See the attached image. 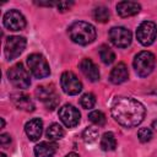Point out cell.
Instances as JSON below:
<instances>
[{
  "mask_svg": "<svg viewBox=\"0 0 157 157\" xmlns=\"http://www.w3.org/2000/svg\"><path fill=\"white\" fill-rule=\"evenodd\" d=\"M112 117L124 128H134L142 123L146 109L142 103L130 97H117L110 107Z\"/></svg>",
  "mask_w": 157,
  "mask_h": 157,
  "instance_id": "6da1fadb",
  "label": "cell"
},
{
  "mask_svg": "<svg viewBox=\"0 0 157 157\" xmlns=\"http://www.w3.org/2000/svg\"><path fill=\"white\" fill-rule=\"evenodd\" d=\"M67 32L71 40L80 45H87L96 39V28L85 21L74 22L69 27Z\"/></svg>",
  "mask_w": 157,
  "mask_h": 157,
  "instance_id": "7a4b0ae2",
  "label": "cell"
},
{
  "mask_svg": "<svg viewBox=\"0 0 157 157\" xmlns=\"http://www.w3.org/2000/svg\"><path fill=\"white\" fill-rule=\"evenodd\" d=\"M155 64H156V58L151 52L144 50L140 52L135 58H134V69L136 71V74L140 77H146L148 76L153 69H155Z\"/></svg>",
  "mask_w": 157,
  "mask_h": 157,
  "instance_id": "3957f363",
  "label": "cell"
},
{
  "mask_svg": "<svg viewBox=\"0 0 157 157\" xmlns=\"http://www.w3.org/2000/svg\"><path fill=\"white\" fill-rule=\"evenodd\" d=\"M27 65H28V69L32 72V75L34 77H37V78L47 77L50 74L49 65H48L45 58L42 54L34 53V54L28 55V58H27Z\"/></svg>",
  "mask_w": 157,
  "mask_h": 157,
  "instance_id": "277c9868",
  "label": "cell"
},
{
  "mask_svg": "<svg viewBox=\"0 0 157 157\" xmlns=\"http://www.w3.org/2000/svg\"><path fill=\"white\" fill-rule=\"evenodd\" d=\"M7 77L10 80V82L16 88H20V90L27 88L31 85L29 74L23 67V65L21 63H17L16 65H13V66L10 67V70L7 71Z\"/></svg>",
  "mask_w": 157,
  "mask_h": 157,
  "instance_id": "5b68a950",
  "label": "cell"
},
{
  "mask_svg": "<svg viewBox=\"0 0 157 157\" xmlns=\"http://www.w3.org/2000/svg\"><path fill=\"white\" fill-rule=\"evenodd\" d=\"M136 37L142 45H151L157 37L156 23H153L152 21H144L136 29Z\"/></svg>",
  "mask_w": 157,
  "mask_h": 157,
  "instance_id": "8992f818",
  "label": "cell"
},
{
  "mask_svg": "<svg viewBox=\"0 0 157 157\" xmlns=\"http://www.w3.org/2000/svg\"><path fill=\"white\" fill-rule=\"evenodd\" d=\"M26 39L20 36H11L5 42V56L7 60H13L25 50Z\"/></svg>",
  "mask_w": 157,
  "mask_h": 157,
  "instance_id": "52a82bcc",
  "label": "cell"
},
{
  "mask_svg": "<svg viewBox=\"0 0 157 157\" xmlns=\"http://www.w3.org/2000/svg\"><path fill=\"white\" fill-rule=\"evenodd\" d=\"M60 85H61L63 91L66 94H70V96L78 94L82 91V83H81V81L71 71L63 72L61 78H60Z\"/></svg>",
  "mask_w": 157,
  "mask_h": 157,
  "instance_id": "ba28073f",
  "label": "cell"
},
{
  "mask_svg": "<svg viewBox=\"0 0 157 157\" xmlns=\"http://www.w3.org/2000/svg\"><path fill=\"white\" fill-rule=\"evenodd\" d=\"M110 42L118 48H126L130 45L132 36L131 32L125 27H113L109 31Z\"/></svg>",
  "mask_w": 157,
  "mask_h": 157,
  "instance_id": "9c48e42d",
  "label": "cell"
},
{
  "mask_svg": "<svg viewBox=\"0 0 157 157\" xmlns=\"http://www.w3.org/2000/svg\"><path fill=\"white\" fill-rule=\"evenodd\" d=\"M80 112L71 104H65L59 109V118L66 128H74L80 123Z\"/></svg>",
  "mask_w": 157,
  "mask_h": 157,
  "instance_id": "30bf717a",
  "label": "cell"
},
{
  "mask_svg": "<svg viewBox=\"0 0 157 157\" xmlns=\"http://www.w3.org/2000/svg\"><path fill=\"white\" fill-rule=\"evenodd\" d=\"M4 26L10 31H21L26 27V18L20 11L10 10L4 15Z\"/></svg>",
  "mask_w": 157,
  "mask_h": 157,
  "instance_id": "8fae6325",
  "label": "cell"
},
{
  "mask_svg": "<svg viewBox=\"0 0 157 157\" xmlns=\"http://www.w3.org/2000/svg\"><path fill=\"white\" fill-rule=\"evenodd\" d=\"M36 96L38 99H40L42 102H44V104L47 105L48 109L53 110L59 102L58 96L55 94L54 90L50 88L49 86H39L36 90Z\"/></svg>",
  "mask_w": 157,
  "mask_h": 157,
  "instance_id": "7c38bea8",
  "label": "cell"
},
{
  "mask_svg": "<svg viewBox=\"0 0 157 157\" xmlns=\"http://www.w3.org/2000/svg\"><path fill=\"white\" fill-rule=\"evenodd\" d=\"M80 70L81 72L92 82H96L99 80V71H98V67L97 65L91 60V59H82L80 61Z\"/></svg>",
  "mask_w": 157,
  "mask_h": 157,
  "instance_id": "4fadbf2b",
  "label": "cell"
},
{
  "mask_svg": "<svg viewBox=\"0 0 157 157\" xmlns=\"http://www.w3.org/2000/svg\"><path fill=\"white\" fill-rule=\"evenodd\" d=\"M25 131L31 141H37L42 136L43 132V121L39 118L31 119L25 125Z\"/></svg>",
  "mask_w": 157,
  "mask_h": 157,
  "instance_id": "5bb4252c",
  "label": "cell"
},
{
  "mask_svg": "<svg viewBox=\"0 0 157 157\" xmlns=\"http://www.w3.org/2000/svg\"><path fill=\"white\" fill-rule=\"evenodd\" d=\"M11 101L17 109H21L25 112H33L34 110L33 101L31 99L29 96H27L25 93H13L11 96Z\"/></svg>",
  "mask_w": 157,
  "mask_h": 157,
  "instance_id": "9a60e30c",
  "label": "cell"
},
{
  "mask_svg": "<svg viewBox=\"0 0 157 157\" xmlns=\"http://www.w3.org/2000/svg\"><path fill=\"white\" fill-rule=\"evenodd\" d=\"M140 10H141L140 4L134 2V1H120L117 4V12L121 17L134 16V15L139 13Z\"/></svg>",
  "mask_w": 157,
  "mask_h": 157,
  "instance_id": "2e32d148",
  "label": "cell"
},
{
  "mask_svg": "<svg viewBox=\"0 0 157 157\" xmlns=\"http://www.w3.org/2000/svg\"><path fill=\"white\" fill-rule=\"evenodd\" d=\"M128 77H129V71H128V67L124 63H119L117 66H114L110 71V75H109L110 82L115 83V85L125 82L128 80Z\"/></svg>",
  "mask_w": 157,
  "mask_h": 157,
  "instance_id": "e0dca14e",
  "label": "cell"
},
{
  "mask_svg": "<svg viewBox=\"0 0 157 157\" xmlns=\"http://www.w3.org/2000/svg\"><path fill=\"white\" fill-rule=\"evenodd\" d=\"M56 152V145L54 142L43 141L34 146L36 157H53Z\"/></svg>",
  "mask_w": 157,
  "mask_h": 157,
  "instance_id": "ac0fdd59",
  "label": "cell"
},
{
  "mask_svg": "<svg viewBox=\"0 0 157 157\" xmlns=\"http://www.w3.org/2000/svg\"><path fill=\"white\" fill-rule=\"evenodd\" d=\"M117 147V140L113 132H104L101 137V148L103 151H113Z\"/></svg>",
  "mask_w": 157,
  "mask_h": 157,
  "instance_id": "d6986e66",
  "label": "cell"
},
{
  "mask_svg": "<svg viewBox=\"0 0 157 157\" xmlns=\"http://www.w3.org/2000/svg\"><path fill=\"white\" fill-rule=\"evenodd\" d=\"M64 129L59 125V124H52L48 129H47V137L49 139V141H56V140H60L63 136H64Z\"/></svg>",
  "mask_w": 157,
  "mask_h": 157,
  "instance_id": "ffe728a7",
  "label": "cell"
},
{
  "mask_svg": "<svg viewBox=\"0 0 157 157\" xmlns=\"http://www.w3.org/2000/svg\"><path fill=\"white\" fill-rule=\"evenodd\" d=\"M98 52H99V56H101V59H102V61L104 64L109 65V64H112L115 60V54H114V52L108 45H105V44L101 45Z\"/></svg>",
  "mask_w": 157,
  "mask_h": 157,
  "instance_id": "44dd1931",
  "label": "cell"
},
{
  "mask_svg": "<svg viewBox=\"0 0 157 157\" xmlns=\"http://www.w3.org/2000/svg\"><path fill=\"white\" fill-rule=\"evenodd\" d=\"M93 18L97 21V22H101V23H104L109 20V10L104 6H98L93 10Z\"/></svg>",
  "mask_w": 157,
  "mask_h": 157,
  "instance_id": "7402d4cb",
  "label": "cell"
},
{
  "mask_svg": "<svg viewBox=\"0 0 157 157\" xmlns=\"http://www.w3.org/2000/svg\"><path fill=\"white\" fill-rule=\"evenodd\" d=\"M82 139L87 144H92L98 139V129L93 126H88L82 132Z\"/></svg>",
  "mask_w": 157,
  "mask_h": 157,
  "instance_id": "603a6c76",
  "label": "cell"
},
{
  "mask_svg": "<svg viewBox=\"0 0 157 157\" xmlns=\"http://www.w3.org/2000/svg\"><path fill=\"white\" fill-rule=\"evenodd\" d=\"M88 119L91 123L98 125V126H102L105 124V115L101 112V110H93L88 114Z\"/></svg>",
  "mask_w": 157,
  "mask_h": 157,
  "instance_id": "cb8c5ba5",
  "label": "cell"
},
{
  "mask_svg": "<svg viewBox=\"0 0 157 157\" xmlns=\"http://www.w3.org/2000/svg\"><path fill=\"white\" fill-rule=\"evenodd\" d=\"M80 104L82 105V108L85 109H91L94 107L96 104V97L93 93H85L81 99H80Z\"/></svg>",
  "mask_w": 157,
  "mask_h": 157,
  "instance_id": "d4e9b609",
  "label": "cell"
},
{
  "mask_svg": "<svg viewBox=\"0 0 157 157\" xmlns=\"http://www.w3.org/2000/svg\"><path fill=\"white\" fill-rule=\"evenodd\" d=\"M137 137L141 142H147L152 139V131L150 128H140L137 131Z\"/></svg>",
  "mask_w": 157,
  "mask_h": 157,
  "instance_id": "484cf974",
  "label": "cell"
},
{
  "mask_svg": "<svg viewBox=\"0 0 157 157\" xmlns=\"http://www.w3.org/2000/svg\"><path fill=\"white\" fill-rule=\"evenodd\" d=\"M72 5H74L72 1H59L58 5H56V7H58V10H59L60 12H65V11H67Z\"/></svg>",
  "mask_w": 157,
  "mask_h": 157,
  "instance_id": "4316f807",
  "label": "cell"
},
{
  "mask_svg": "<svg viewBox=\"0 0 157 157\" xmlns=\"http://www.w3.org/2000/svg\"><path fill=\"white\" fill-rule=\"evenodd\" d=\"M10 142H11V136L9 134H1L0 135V144H1V146H5V145H7Z\"/></svg>",
  "mask_w": 157,
  "mask_h": 157,
  "instance_id": "83f0119b",
  "label": "cell"
},
{
  "mask_svg": "<svg viewBox=\"0 0 157 157\" xmlns=\"http://www.w3.org/2000/svg\"><path fill=\"white\" fill-rule=\"evenodd\" d=\"M65 157H80V156H78L77 153H75V152H70V153H69V155H66Z\"/></svg>",
  "mask_w": 157,
  "mask_h": 157,
  "instance_id": "f1b7e54d",
  "label": "cell"
},
{
  "mask_svg": "<svg viewBox=\"0 0 157 157\" xmlns=\"http://www.w3.org/2000/svg\"><path fill=\"white\" fill-rule=\"evenodd\" d=\"M4 126H5V120L1 118V128H4Z\"/></svg>",
  "mask_w": 157,
  "mask_h": 157,
  "instance_id": "f546056e",
  "label": "cell"
},
{
  "mask_svg": "<svg viewBox=\"0 0 157 157\" xmlns=\"http://www.w3.org/2000/svg\"><path fill=\"white\" fill-rule=\"evenodd\" d=\"M1 157H6V155L5 153H1Z\"/></svg>",
  "mask_w": 157,
  "mask_h": 157,
  "instance_id": "4dcf8cb0",
  "label": "cell"
}]
</instances>
